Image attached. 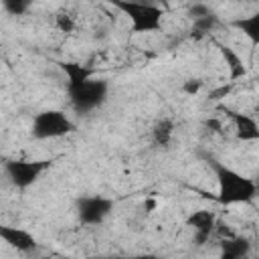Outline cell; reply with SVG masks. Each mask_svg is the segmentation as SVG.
Instances as JSON below:
<instances>
[{
    "instance_id": "obj_1",
    "label": "cell",
    "mask_w": 259,
    "mask_h": 259,
    "mask_svg": "<svg viewBox=\"0 0 259 259\" xmlns=\"http://www.w3.org/2000/svg\"><path fill=\"white\" fill-rule=\"evenodd\" d=\"M206 166L212 170L214 178H217V184H219V194L212 196L219 204L223 206H229V204H249L257 198V184H255V178H249L241 172H237L235 168L227 166L225 162L217 160L214 156L206 154V152H200L198 154Z\"/></svg>"
},
{
    "instance_id": "obj_2",
    "label": "cell",
    "mask_w": 259,
    "mask_h": 259,
    "mask_svg": "<svg viewBox=\"0 0 259 259\" xmlns=\"http://www.w3.org/2000/svg\"><path fill=\"white\" fill-rule=\"evenodd\" d=\"M130 20L132 32H158L164 24V8L148 0H105Z\"/></svg>"
},
{
    "instance_id": "obj_3",
    "label": "cell",
    "mask_w": 259,
    "mask_h": 259,
    "mask_svg": "<svg viewBox=\"0 0 259 259\" xmlns=\"http://www.w3.org/2000/svg\"><path fill=\"white\" fill-rule=\"evenodd\" d=\"M77 132L75 121L63 109H42L34 113L30 123V136L34 140H53Z\"/></svg>"
},
{
    "instance_id": "obj_4",
    "label": "cell",
    "mask_w": 259,
    "mask_h": 259,
    "mask_svg": "<svg viewBox=\"0 0 259 259\" xmlns=\"http://www.w3.org/2000/svg\"><path fill=\"white\" fill-rule=\"evenodd\" d=\"M107 95H109V81L101 79V77H91L81 87L67 91L71 107L79 115H87V113L99 109L107 101Z\"/></svg>"
},
{
    "instance_id": "obj_5",
    "label": "cell",
    "mask_w": 259,
    "mask_h": 259,
    "mask_svg": "<svg viewBox=\"0 0 259 259\" xmlns=\"http://www.w3.org/2000/svg\"><path fill=\"white\" fill-rule=\"evenodd\" d=\"M53 164H55V158H42V160H16V158H6L4 160V174H6V178L10 180V184L16 190H26Z\"/></svg>"
},
{
    "instance_id": "obj_6",
    "label": "cell",
    "mask_w": 259,
    "mask_h": 259,
    "mask_svg": "<svg viewBox=\"0 0 259 259\" xmlns=\"http://www.w3.org/2000/svg\"><path fill=\"white\" fill-rule=\"evenodd\" d=\"M113 206H115V202L109 196H103V194H87V196L77 198L75 210H77V219L81 221V225L97 227V225H101L111 214Z\"/></svg>"
},
{
    "instance_id": "obj_7",
    "label": "cell",
    "mask_w": 259,
    "mask_h": 259,
    "mask_svg": "<svg viewBox=\"0 0 259 259\" xmlns=\"http://www.w3.org/2000/svg\"><path fill=\"white\" fill-rule=\"evenodd\" d=\"M217 223H219V217L210 208H198L186 217V227H190L194 231V243L198 247L206 245L214 237Z\"/></svg>"
},
{
    "instance_id": "obj_8",
    "label": "cell",
    "mask_w": 259,
    "mask_h": 259,
    "mask_svg": "<svg viewBox=\"0 0 259 259\" xmlns=\"http://www.w3.org/2000/svg\"><path fill=\"white\" fill-rule=\"evenodd\" d=\"M219 111H223L235 125V138L239 142H259V121L243 111H237L227 105H219Z\"/></svg>"
},
{
    "instance_id": "obj_9",
    "label": "cell",
    "mask_w": 259,
    "mask_h": 259,
    "mask_svg": "<svg viewBox=\"0 0 259 259\" xmlns=\"http://www.w3.org/2000/svg\"><path fill=\"white\" fill-rule=\"evenodd\" d=\"M0 239L12 247L14 251L22 253V255H30L34 253V249L38 247V241L36 237L26 231V229H20V227H10V225H2L0 227Z\"/></svg>"
},
{
    "instance_id": "obj_10",
    "label": "cell",
    "mask_w": 259,
    "mask_h": 259,
    "mask_svg": "<svg viewBox=\"0 0 259 259\" xmlns=\"http://www.w3.org/2000/svg\"><path fill=\"white\" fill-rule=\"evenodd\" d=\"M210 42L217 47V51L221 53L223 61L227 63L229 79H231V81H239V79H243V77L247 75V67H245L243 57H241L231 45H227V42H221V40H217V38H212V36H210Z\"/></svg>"
},
{
    "instance_id": "obj_11",
    "label": "cell",
    "mask_w": 259,
    "mask_h": 259,
    "mask_svg": "<svg viewBox=\"0 0 259 259\" xmlns=\"http://www.w3.org/2000/svg\"><path fill=\"white\" fill-rule=\"evenodd\" d=\"M57 65L67 77V91L81 87L85 81H89L95 75V69L83 65V63H77V61H57Z\"/></svg>"
},
{
    "instance_id": "obj_12",
    "label": "cell",
    "mask_w": 259,
    "mask_h": 259,
    "mask_svg": "<svg viewBox=\"0 0 259 259\" xmlns=\"http://www.w3.org/2000/svg\"><path fill=\"white\" fill-rule=\"evenodd\" d=\"M219 249H221V257L223 259H241V257H247L251 253V241L247 237L233 235V237L221 239L219 241Z\"/></svg>"
},
{
    "instance_id": "obj_13",
    "label": "cell",
    "mask_w": 259,
    "mask_h": 259,
    "mask_svg": "<svg viewBox=\"0 0 259 259\" xmlns=\"http://www.w3.org/2000/svg\"><path fill=\"white\" fill-rule=\"evenodd\" d=\"M231 26H235L239 32H243L247 36V40L251 42L253 51L259 47V12L235 18V20H231Z\"/></svg>"
},
{
    "instance_id": "obj_14",
    "label": "cell",
    "mask_w": 259,
    "mask_h": 259,
    "mask_svg": "<svg viewBox=\"0 0 259 259\" xmlns=\"http://www.w3.org/2000/svg\"><path fill=\"white\" fill-rule=\"evenodd\" d=\"M174 132H176L174 119L172 117H160L152 127V142L158 148H170V144L174 140Z\"/></svg>"
},
{
    "instance_id": "obj_15",
    "label": "cell",
    "mask_w": 259,
    "mask_h": 259,
    "mask_svg": "<svg viewBox=\"0 0 259 259\" xmlns=\"http://www.w3.org/2000/svg\"><path fill=\"white\" fill-rule=\"evenodd\" d=\"M219 26H221V18H219L214 12L202 16V18H196V20H192V38L208 36V34H210L214 28H219Z\"/></svg>"
},
{
    "instance_id": "obj_16",
    "label": "cell",
    "mask_w": 259,
    "mask_h": 259,
    "mask_svg": "<svg viewBox=\"0 0 259 259\" xmlns=\"http://www.w3.org/2000/svg\"><path fill=\"white\" fill-rule=\"evenodd\" d=\"M75 26H77L75 16H73V14H69L67 10H59V12L55 14V28H57L59 32L71 34V32L75 30Z\"/></svg>"
},
{
    "instance_id": "obj_17",
    "label": "cell",
    "mask_w": 259,
    "mask_h": 259,
    "mask_svg": "<svg viewBox=\"0 0 259 259\" xmlns=\"http://www.w3.org/2000/svg\"><path fill=\"white\" fill-rule=\"evenodd\" d=\"M34 0H2V6L12 16H24L32 8Z\"/></svg>"
},
{
    "instance_id": "obj_18",
    "label": "cell",
    "mask_w": 259,
    "mask_h": 259,
    "mask_svg": "<svg viewBox=\"0 0 259 259\" xmlns=\"http://www.w3.org/2000/svg\"><path fill=\"white\" fill-rule=\"evenodd\" d=\"M212 10H210V6L208 4H204V2H194V4H190L188 6V18L190 20H196V18H202V16H206V14H210Z\"/></svg>"
},
{
    "instance_id": "obj_19",
    "label": "cell",
    "mask_w": 259,
    "mask_h": 259,
    "mask_svg": "<svg viewBox=\"0 0 259 259\" xmlns=\"http://www.w3.org/2000/svg\"><path fill=\"white\" fill-rule=\"evenodd\" d=\"M202 85H204V81H202V79H188V81H184L182 91H184V93H188V95H196V93L202 89Z\"/></svg>"
},
{
    "instance_id": "obj_20",
    "label": "cell",
    "mask_w": 259,
    "mask_h": 259,
    "mask_svg": "<svg viewBox=\"0 0 259 259\" xmlns=\"http://www.w3.org/2000/svg\"><path fill=\"white\" fill-rule=\"evenodd\" d=\"M202 125H204L208 132H214V134H223V130H225L223 121L217 119V117H206V119L202 121Z\"/></svg>"
},
{
    "instance_id": "obj_21",
    "label": "cell",
    "mask_w": 259,
    "mask_h": 259,
    "mask_svg": "<svg viewBox=\"0 0 259 259\" xmlns=\"http://www.w3.org/2000/svg\"><path fill=\"white\" fill-rule=\"evenodd\" d=\"M233 83H235V81H231L229 85H223V87H219V89L210 91V93H208V97H210V99H221V97H227V95L231 93V89H233Z\"/></svg>"
},
{
    "instance_id": "obj_22",
    "label": "cell",
    "mask_w": 259,
    "mask_h": 259,
    "mask_svg": "<svg viewBox=\"0 0 259 259\" xmlns=\"http://www.w3.org/2000/svg\"><path fill=\"white\" fill-rule=\"evenodd\" d=\"M255 184H257V196H259V176L255 178Z\"/></svg>"
},
{
    "instance_id": "obj_23",
    "label": "cell",
    "mask_w": 259,
    "mask_h": 259,
    "mask_svg": "<svg viewBox=\"0 0 259 259\" xmlns=\"http://www.w3.org/2000/svg\"><path fill=\"white\" fill-rule=\"evenodd\" d=\"M239 2H255V0H239Z\"/></svg>"
},
{
    "instance_id": "obj_24",
    "label": "cell",
    "mask_w": 259,
    "mask_h": 259,
    "mask_svg": "<svg viewBox=\"0 0 259 259\" xmlns=\"http://www.w3.org/2000/svg\"><path fill=\"white\" fill-rule=\"evenodd\" d=\"M257 111H259V105H257Z\"/></svg>"
}]
</instances>
